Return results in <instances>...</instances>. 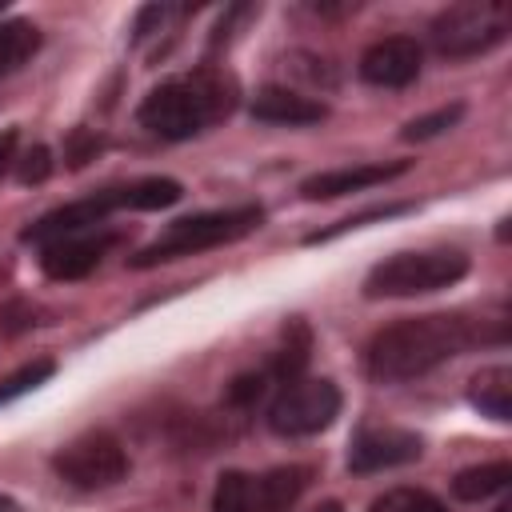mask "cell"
<instances>
[{
  "instance_id": "obj_1",
  "label": "cell",
  "mask_w": 512,
  "mask_h": 512,
  "mask_svg": "<svg viewBox=\"0 0 512 512\" xmlns=\"http://www.w3.org/2000/svg\"><path fill=\"white\" fill-rule=\"evenodd\" d=\"M476 340L472 324L460 316H412L400 324H388L368 344V372L380 384H400L412 376L432 372L436 364L460 356Z\"/></svg>"
},
{
  "instance_id": "obj_2",
  "label": "cell",
  "mask_w": 512,
  "mask_h": 512,
  "mask_svg": "<svg viewBox=\"0 0 512 512\" xmlns=\"http://www.w3.org/2000/svg\"><path fill=\"white\" fill-rule=\"evenodd\" d=\"M232 104H236V84L212 68H200L156 84L140 104V124L160 140H188L200 136L208 124L224 120Z\"/></svg>"
},
{
  "instance_id": "obj_3",
  "label": "cell",
  "mask_w": 512,
  "mask_h": 512,
  "mask_svg": "<svg viewBox=\"0 0 512 512\" xmlns=\"http://www.w3.org/2000/svg\"><path fill=\"white\" fill-rule=\"evenodd\" d=\"M260 220H264V212L256 204L180 216L152 244L132 252L128 264L132 268H156V264H168V260H180V256H196V252H208V248H220V244H232V240L248 236L252 228H260Z\"/></svg>"
},
{
  "instance_id": "obj_4",
  "label": "cell",
  "mask_w": 512,
  "mask_h": 512,
  "mask_svg": "<svg viewBox=\"0 0 512 512\" xmlns=\"http://www.w3.org/2000/svg\"><path fill=\"white\" fill-rule=\"evenodd\" d=\"M468 272V256L452 248H432V252H400L380 260L364 276V296H424L456 284Z\"/></svg>"
},
{
  "instance_id": "obj_5",
  "label": "cell",
  "mask_w": 512,
  "mask_h": 512,
  "mask_svg": "<svg viewBox=\"0 0 512 512\" xmlns=\"http://www.w3.org/2000/svg\"><path fill=\"white\" fill-rule=\"evenodd\" d=\"M508 32V8L500 0H464L436 16L432 44L444 56H476L500 44Z\"/></svg>"
},
{
  "instance_id": "obj_6",
  "label": "cell",
  "mask_w": 512,
  "mask_h": 512,
  "mask_svg": "<svg viewBox=\"0 0 512 512\" xmlns=\"http://www.w3.org/2000/svg\"><path fill=\"white\" fill-rule=\"evenodd\" d=\"M340 416V388L332 380H288L268 404V428L276 436H312Z\"/></svg>"
},
{
  "instance_id": "obj_7",
  "label": "cell",
  "mask_w": 512,
  "mask_h": 512,
  "mask_svg": "<svg viewBox=\"0 0 512 512\" xmlns=\"http://www.w3.org/2000/svg\"><path fill=\"white\" fill-rule=\"evenodd\" d=\"M52 468L72 488H112L116 480H124L128 456H124V448H120L116 436H108V432H84V436L68 440L52 456Z\"/></svg>"
},
{
  "instance_id": "obj_8",
  "label": "cell",
  "mask_w": 512,
  "mask_h": 512,
  "mask_svg": "<svg viewBox=\"0 0 512 512\" xmlns=\"http://www.w3.org/2000/svg\"><path fill=\"white\" fill-rule=\"evenodd\" d=\"M412 460H420V436L396 424H364L348 448L352 472H384V468H400Z\"/></svg>"
},
{
  "instance_id": "obj_9",
  "label": "cell",
  "mask_w": 512,
  "mask_h": 512,
  "mask_svg": "<svg viewBox=\"0 0 512 512\" xmlns=\"http://www.w3.org/2000/svg\"><path fill=\"white\" fill-rule=\"evenodd\" d=\"M116 208H120V188L96 192V196H88V200H72V204H64V208L44 212L32 228H24V240L44 248V244H52V240H64V236H76V232H92V228H100V220H104L108 212H116Z\"/></svg>"
},
{
  "instance_id": "obj_10",
  "label": "cell",
  "mask_w": 512,
  "mask_h": 512,
  "mask_svg": "<svg viewBox=\"0 0 512 512\" xmlns=\"http://www.w3.org/2000/svg\"><path fill=\"white\" fill-rule=\"evenodd\" d=\"M112 232H76V236H64V240H52L40 248V268L52 276V280H80L88 276L104 252L112 248Z\"/></svg>"
},
{
  "instance_id": "obj_11",
  "label": "cell",
  "mask_w": 512,
  "mask_h": 512,
  "mask_svg": "<svg viewBox=\"0 0 512 512\" xmlns=\"http://www.w3.org/2000/svg\"><path fill=\"white\" fill-rule=\"evenodd\" d=\"M360 76L376 88H404L420 76V44L412 36H388L376 40L360 56Z\"/></svg>"
},
{
  "instance_id": "obj_12",
  "label": "cell",
  "mask_w": 512,
  "mask_h": 512,
  "mask_svg": "<svg viewBox=\"0 0 512 512\" xmlns=\"http://www.w3.org/2000/svg\"><path fill=\"white\" fill-rule=\"evenodd\" d=\"M408 172V160H392V164H348V168H328V172H316L300 184V196L304 200H332V196H344V192H360V188H372V184H384L392 176Z\"/></svg>"
},
{
  "instance_id": "obj_13",
  "label": "cell",
  "mask_w": 512,
  "mask_h": 512,
  "mask_svg": "<svg viewBox=\"0 0 512 512\" xmlns=\"http://www.w3.org/2000/svg\"><path fill=\"white\" fill-rule=\"evenodd\" d=\"M252 116L264 120V124L300 128V124L324 120V104L312 100V96H300V92H292V88H260L256 100H252Z\"/></svg>"
},
{
  "instance_id": "obj_14",
  "label": "cell",
  "mask_w": 512,
  "mask_h": 512,
  "mask_svg": "<svg viewBox=\"0 0 512 512\" xmlns=\"http://www.w3.org/2000/svg\"><path fill=\"white\" fill-rule=\"evenodd\" d=\"M304 488H308V468L300 464L272 468L260 480H252V512H288Z\"/></svg>"
},
{
  "instance_id": "obj_15",
  "label": "cell",
  "mask_w": 512,
  "mask_h": 512,
  "mask_svg": "<svg viewBox=\"0 0 512 512\" xmlns=\"http://www.w3.org/2000/svg\"><path fill=\"white\" fill-rule=\"evenodd\" d=\"M468 400L492 416V420H512V368L504 364H492V368H480L468 384Z\"/></svg>"
},
{
  "instance_id": "obj_16",
  "label": "cell",
  "mask_w": 512,
  "mask_h": 512,
  "mask_svg": "<svg viewBox=\"0 0 512 512\" xmlns=\"http://www.w3.org/2000/svg\"><path fill=\"white\" fill-rule=\"evenodd\" d=\"M40 48V32L28 20H4L0 24V80L24 68Z\"/></svg>"
},
{
  "instance_id": "obj_17",
  "label": "cell",
  "mask_w": 512,
  "mask_h": 512,
  "mask_svg": "<svg viewBox=\"0 0 512 512\" xmlns=\"http://www.w3.org/2000/svg\"><path fill=\"white\" fill-rule=\"evenodd\" d=\"M508 480H512V464L496 460V464L464 468V472L452 480V492H456V500H468V504H476V500H488V496L504 492V488H508Z\"/></svg>"
},
{
  "instance_id": "obj_18",
  "label": "cell",
  "mask_w": 512,
  "mask_h": 512,
  "mask_svg": "<svg viewBox=\"0 0 512 512\" xmlns=\"http://www.w3.org/2000/svg\"><path fill=\"white\" fill-rule=\"evenodd\" d=\"M184 196V188L168 176H148V180H136V184H124L120 188V208H136V212H152V208H168Z\"/></svg>"
},
{
  "instance_id": "obj_19",
  "label": "cell",
  "mask_w": 512,
  "mask_h": 512,
  "mask_svg": "<svg viewBox=\"0 0 512 512\" xmlns=\"http://www.w3.org/2000/svg\"><path fill=\"white\" fill-rule=\"evenodd\" d=\"M212 512H252V480L244 472H220L216 480V496H212Z\"/></svg>"
},
{
  "instance_id": "obj_20",
  "label": "cell",
  "mask_w": 512,
  "mask_h": 512,
  "mask_svg": "<svg viewBox=\"0 0 512 512\" xmlns=\"http://www.w3.org/2000/svg\"><path fill=\"white\" fill-rule=\"evenodd\" d=\"M372 512H448V508L424 488H392L372 504Z\"/></svg>"
},
{
  "instance_id": "obj_21",
  "label": "cell",
  "mask_w": 512,
  "mask_h": 512,
  "mask_svg": "<svg viewBox=\"0 0 512 512\" xmlns=\"http://www.w3.org/2000/svg\"><path fill=\"white\" fill-rule=\"evenodd\" d=\"M48 376H52V360H32V364H24V368L12 372L8 380H0V404L24 396V392H32V388H40Z\"/></svg>"
},
{
  "instance_id": "obj_22",
  "label": "cell",
  "mask_w": 512,
  "mask_h": 512,
  "mask_svg": "<svg viewBox=\"0 0 512 512\" xmlns=\"http://www.w3.org/2000/svg\"><path fill=\"white\" fill-rule=\"evenodd\" d=\"M464 116V108L460 104H448V108H436L432 116H420V120H412V124H404V140H432V136H440L444 128H452L456 120Z\"/></svg>"
},
{
  "instance_id": "obj_23",
  "label": "cell",
  "mask_w": 512,
  "mask_h": 512,
  "mask_svg": "<svg viewBox=\"0 0 512 512\" xmlns=\"http://www.w3.org/2000/svg\"><path fill=\"white\" fill-rule=\"evenodd\" d=\"M304 360H308V328L304 324H288V344L280 352V376L284 380H300Z\"/></svg>"
},
{
  "instance_id": "obj_24",
  "label": "cell",
  "mask_w": 512,
  "mask_h": 512,
  "mask_svg": "<svg viewBox=\"0 0 512 512\" xmlns=\"http://www.w3.org/2000/svg\"><path fill=\"white\" fill-rule=\"evenodd\" d=\"M48 172H52V152L44 144H36L20 156V172H16L20 184H40V180H48Z\"/></svg>"
},
{
  "instance_id": "obj_25",
  "label": "cell",
  "mask_w": 512,
  "mask_h": 512,
  "mask_svg": "<svg viewBox=\"0 0 512 512\" xmlns=\"http://www.w3.org/2000/svg\"><path fill=\"white\" fill-rule=\"evenodd\" d=\"M260 388H264V380H260V376H240V380L232 384L228 400H236V404H248V400H256V396H260Z\"/></svg>"
},
{
  "instance_id": "obj_26",
  "label": "cell",
  "mask_w": 512,
  "mask_h": 512,
  "mask_svg": "<svg viewBox=\"0 0 512 512\" xmlns=\"http://www.w3.org/2000/svg\"><path fill=\"white\" fill-rule=\"evenodd\" d=\"M92 148H96V140H92L88 132H76V136H72V148H68V164H72V168H80V164L88 160V152H92Z\"/></svg>"
},
{
  "instance_id": "obj_27",
  "label": "cell",
  "mask_w": 512,
  "mask_h": 512,
  "mask_svg": "<svg viewBox=\"0 0 512 512\" xmlns=\"http://www.w3.org/2000/svg\"><path fill=\"white\" fill-rule=\"evenodd\" d=\"M12 152H16V128H8V132H0V172L12 164Z\"/></svg>"
},
{
  "instance_id": "obj_28",
  "label": "cell",
  "mask_w": 512,
  "mask_h": 512,
  "mask_svg": "<svg viewBox=\"0 0 512 512\" xmlns=\"http://www.w3.org/2000/svg\"><path fill=\"white\" fill-rule=\"evenodd\" d=\"M0 512H24V508H20L12 496H0Z\"/></svg>"
},
{
  "instance_id": "obj_29",
  "label": "cell",
  "mask_w": 512,
  "mask_h": 512,
  "mask_svg": "<svg viewBox=\"0 0 512 512\" xmlns=\"http://www.w3.org/2000/svg\"><path fill=\"white\" fill-rule=\"evenodd\" d=\"M320 512H340V508H336V504H324V508H320Z\"/></svg>"
},
{
  "instance_id": "obj_30",
  "label": "cell",
  "mask_w": 512,
  "mask_h": 512,
  "mask_svg": "<svg viewBox=\"0 0 512 512\" xmlns=\"http://www.w3.org/2000/svg\"><path fill=\"white\" fill-rule=\"evenodd\" d=\"M496 512H512V508H508V504H500V508H496Z\"/></svg>"
}]
</instances>
